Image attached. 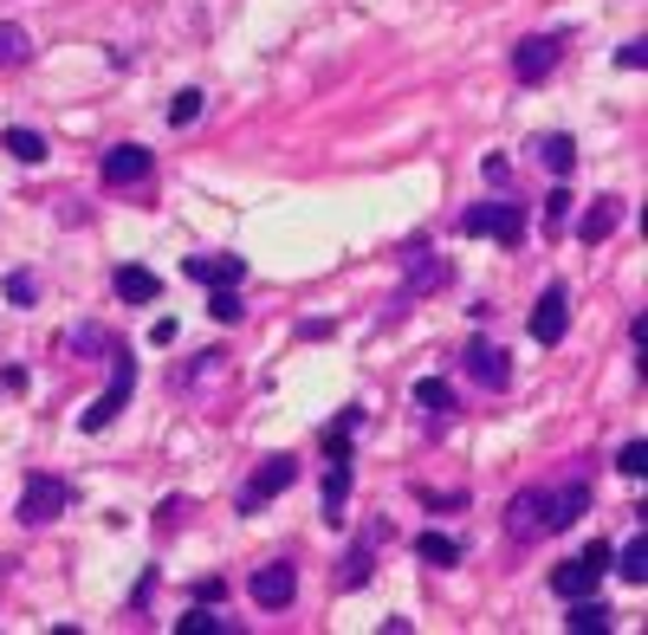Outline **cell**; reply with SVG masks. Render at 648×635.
I'll list each match as a JSON object with an SVG mask.
<instances>
[{"instance_id": "obj_1", "label": "cell", "mask_w": 648, "mask_h": 635, "mask_svg": "<svg viewBox=\"0 0 648 635\" xmlns=\"http://www.w3.org/2000/svg\"><path fill=\"white\" fill-rule=\"evenodd\" d=\"M130 396H137V356L124 351V344H111V383H104V396L78 416V428H84V434H104V428L130 409Z\"/></svg>"}, {"instance_id": "obj_2", "label": "cell", "mask_w": 648, "mask_h": 635, "mask_svg": "<svg viewBox=\"0 0 648 635\" xmlns=\"http://www.w3.org/2000/svg\"><path fill=\"white\" fill-rule=\"evenodd\" d=\"M72 506V487L59 480V474H33L26 487H20V506H13V519L20 525H53L59 512Z\"/></svg>"}, {"instance_id": "obj_3", "label": "cell", "mask_w": 648, "mask_h": 635, "mask_svg": "<svg viewBox=\"0 0 648 635\" xmlns=\"http://www.w3.org/2000/svg\"><path fill=\"white\" fill-rule=\"evenodd\" d=\"M447 285V267H441V253H434L429 240H409L402 247V305H416V298H429Z\"/></svg>"}, {"instance_id": "obj_4", "label": "cell", "mask_w": 648, "mask_h": 635, "mask_svg": "<svg viewBox=\"0 0 648 635\" xmlns=\"http://www.w3.org/2000/svg\"><path fill=\"white\" fill-rule=\"evenodd\" d=\"M461 234H493L500 247H519L525 240V214L512 208V202H474V208L461 214Z\"/></svg>"}, {"instance_id": "obj_5", "label": "cell", "mask_w": 648, "mask_h": 635, "mask_svg": "<svg viewBox=\"0 0 648 635\" xmlns=\"http://www.w3.org/2000/svg\"><path fill=\"white\" fill-rule=\"evenodd\" d=\"M292 480H298V461H292V454H273V461H260V467H253V480L240 487V512H260V506H273V499L286 494Z\"/></svg>"}, {"instance_id": "obj_6", "label": "cell", "mask_w": 648, "mask_h": 635, "mask_svg": "<svg viewBox=\"0 0 648 635\" xmlns=\"http://www.w3.org/2000/svg\"><path fill=\"white\" fill-rule=\"evenodd\" d=\"M558 53H565V39H552V33H532V39H519V46H512V78H519V84H538V78H552Z\"/></svg>"}, {"instance_id": "obj_7", "label": "cell", "mask_w": 648, "mask_h": 635, "mask_svg": "<svg viewBox=\"0 0 648 635\" xmlns=\"http://www.w3.org/2000/svg\"><path fill=\"white\" fill-rule=\"evenodd\" d=\"M545 499V532H571L577 519L590 512V487L583 480H565V487H538Z\"/></svg>"}, {"instance_id": "obj_8", "label": "cell", "mask_w": 648, "mask_h": 635, "mask_svg": "<svg viewBox=\"0 0 648 635\" xmlns=\"http://www.w3.org/2000/svg\"><path fill=\"white\" fill-rule=\"evenodd\" d=\"M505 538L512 545H538L545 538V499H538V487L505 499Z\"/></svg>"}, {"instance_id": "obj_9", "label": "cell", "mask_w": 648, "mask_h": 635, "mask_svg": "<svg viewBox=\"0 0 648 635\" xmlns=\"http://www.w3.org/2000/svg\"><path fill=\"white\" fill-rule=\"evenodd\" d=\"M565 331H571V292L565 285H545L538 305H532V338L538 344H558Z\"/></svg>"}, {"instance_id": "obj_10", "label": "cell", "mask_w": 648, "mask_h": 635, "mask_svg": "<svg viewBox=\"0 0 648 635\" xmlns=\"http://www.w3.org/2000/svg\"><path fill=\"white\" fill-rule=\"evenodd\" d=\"M247 597H253L260 610H286L292 597H298V565H260L253 583H247Z\"/></svg>"}, {"instance_id": "obj_11", "label": "cell", "mask_w": 648, "mask_h": 635, "mask_svg": "<svg viewBox=\"0 0 648 635\" xmlns=\"http://www.w3.org/2000/svg\"><path fill=\"white\" fill-rule=\"evenodd\" d=\"M461 363H467V376H474L480 389H505V383H512V356H505L500 344H487V338H474V344L461 351Z\"/></svg>"}, {"instance_id": "obj_12", "label": "cell", "mask_w": 648, "mask_h": 635, "mask_svg": "<svg viewBox=\"0 0 648 635\" xmlns=\"http://www.w3.org/2000/svg\"><path fill=\"white\" fill-rule=\"evenodd\" d=\"M182 273L215 292V285H240V280H247V260H240V253H189V260H182Z\"/></svg>"}, {"instance_id": "obj_13", "label": "cell", "mask_w": 648, "mask_h": 635, "mask_svg": "<svg viewBox=\"0 0 648 635\" xmlns=\"http://www.w3.org/2000/svg\"><path fill=\"white\" fill-rule=\"evenodd\" d=\"M149 175V149L144 143H117V149H104V182L111 189H130V182H144Z\"/></svg>"}, {"instance_id": "obj_14", "label": "cell", "mask_w": 648, "mask_h": 635, "mask_svg": "<svg viewBox=\"0 0 648 635\" xmlns=\"http://www.w3.org/2000/svg\"><path fill=\"white\" fill-rule=\"evenodd\" d=\"M596 583H603V570L590 565V558H571V565L552 570V590H558L565 603H577V597H596Z\"/></svg>"}, {"instance_id": "obj_15", "label": "cell", "mask_w": 648, "mask_h": 635, "mask_svg": "<svg viewBox=\"0 0 648 635\" xmlns=\"http://www.w3.org/2000/svg\"><path fill=\"white\" fill-rule=\"evenodd\" d=\"M616 227H623V202H616V195H603V202H590V208H583V220H577V234H583L590 247H603V240H610Z\"/></svg>"}, {"instance_id": "obj_16", "label": "cell", "mask_w": 648, "mask_h": 635, "mask_svg": "<svg viewBox=\"0 0 648 635\" xmlns=\"http://www.w3.org/2000/svg\"><path fill=\"white\" fill-rule=\"evenodd\" d=\"M117 298H124V305H156V298H162V280H156V273H149V267H117Z\"/></svg>"}, {"instance_id": "obj_17", "label": "cell", "mask_w": 648, "mask_h": 635, "mask_svg": "<svg viewBox=\"0 0 648 635\" xmlns=\"http://www.w3.org/2000/svg\"><path fill=\"white\" fill-rule=\"evenodd\" d=\"M0 149H7L13 162H46V137H39V131H26V124L0 131Z\"/></svg>"}, {"instance_id": "obj_18", "label": "cell", "mask_w": 648, "mask_h": 635, "mask_svg": "<svg viewBox=\"0 0 648 635\" xmlns=\"http://www.w3.org/2000/svg\"><path fill=\"white\" fill-rule=\"evenodd\" d=\"M416 558L434 565V570H454V565H461V545H454L447 532H422V538H416Z\"/></svg>"}, {"instance_id": "obj_19", "label": "cell", "mask_w": 648, "mask_h": 635, "mask_svg": "<svg viewBox=\"0 0 648 635\" xmlns=\"http://www.w3.org/2000/svg\"><path fill=\"white\" fill-rule=\"evenodd\" d=\"M26 59H33V33H26V26H13V20H0V71L26 66Z\"/></svg>"}, {"instance_id": "obj_20", "label": "cell", "mask_w": 648, "mask_h": 635, "mask_svg": "<svg viewBox=\"0 0 648 635\" xmlns=\"http://www.w3.org/2000/svg\"><path fill=\"white\" fill-rule=\"evenodd\" d=\"M344 494H351V461H331V474H325V519L331 525L344 519Z\"/></svg>"}, {"instance_id": "obj_21", "label": "cell", "mask_w": 648, "mask_h": 635, "mask_svg": "<svg viewBox=\"0 0 648 635\" xmlns=\"http://www.w3.org/2000/svg\"><path fill=\"white\" fill-rule=\"evenodd\" d=\"M610 565L623 570V583H648V538L636 532V538H629V545H623V552H616Z\"/></svg>"}, {"instance_id": "obj_22", "label": "cell", "mask_w": 648, "mask_h": 635, "mask_svg": "<svg viewBox=\"0 0 648 635\" xmlns=\"http://www.w3.org/2000/svg\"><path fill=\"white\" fill-rule=\"evenodd\" d=\"M577 635H596V630H610V603H596V597H577L571 603V616H565Z\"/></svg>"}, {"instance_id": "obj_23", "label": "cell", "mask_w": 648, "mask_h": 635, "mask_svg": "<svg viewBox=\"0 0 648 635\" xmlns=\"http://www.w3.org/2000/svg\"><path fill=\"white\" fill-rule=\"evenodd\" d=\"M571 214H577V195H571V189H565V182H558V189L545 195V234L558 240V234L571 227Z\"/></svg>"}, {"instance_id": "obj_24", "label": "cell", "mask_w": 648, "mask_h": 635, "mask_svg": "<svg viewBox=\"0 0 648 635\" xmlns=\"http://www.w3.org/2000/svg\"><path fill=\"white\" fill-rule=\"evenodd\" d=\"M538 162H545V169L565 182V175L577 169V143H571V137H545V143H538Z\"/></svg>"}, {"instance_id": "obj_25", "label": "cell", "mask_w": 648, "mask_h": 635, "mask_svg": "<svg viewBox=\"0 0 648 635\" xmlns=\"http://www.w3.org/2000/svg\"><path fill=\"white\" fill-rule=\"evenodd\" d=\"M416 402L434 409V416H447V409H454V389H447L441 376H422V383H416Z\"/></svg>"}, {"instance_id": "obj_26", "label": "cell", "mask_w": 648, "mask_h": 635, "mask_svg": "<svg viewBox=\"0 0 648 635\" xmlns=\"http://www.w3.org/2000/svg\"><path fill=\"white\" fill-rule=\"evenodd\" d=\"M208 311H215L220 325H240V318H247V305H240V292H234V285H215V298H208Z\"/></svg>"}, {"instance_id": "obj_27", "label": "cell", "mask_w": 648, "mask_h": 635, "mask_svg": "<svg viewBox=\"0 0 648 635\" xmlns=\"http://www.w3.org/2000/svg\"><path fill=\"white\" fill-rule=\"evenodd\" d=\"M363 583H370V552L357 545V552L338 565V590H363Z\"/></svg>"}, {"instance_id": "obj_28", "label": "cell", "mask_w": 648, "mask_h": 635, "mask_svg": "<svg viewBox=\"0 0 648 635\" xmlns=\"http://www.w3.org/2000/svg\"><path fill=\"white\" fill-rule=\"evenodd\" d=\"M202 104H208L202 91H175V98H169V124H175V131H182V124H195V117H202Z\"/></svg>"}, {"instance_id": "obj_29", "label": "cell", "mask_w": 648, "mask_h": 635, "mask_svg": "<svg viewBox=\"0 0 648 635\" xmlns=\"http://www.w3.org/2000/svg\"><path fill=\"white\" fill-rule=\"evenodd\" d=\"M215 630H227L220 616H208V610H189V616H175V635H215Z\"/></svg>"}, {"instance_id": "obj_30", "label": "cell", "mask_w": 648, "mask_h": 635, "mask_svg": "<svg viewBox=\"0 0 648 635\" xmlns=\"http://www.w3.org/2000/svg\"><path fill=\"white\" fill-rule=\"evenodd\" d=\"M66 344H72V351H111L117 338H111V331H98V325H78V331L66 338Z\"/></svg>"}, {"instance_id": "obj_31", "label": "cell", "mask_w": 648, "mask_h": 635, "mask_svg": "<svg viewBox=\"0 0 648 635\" xmlns=\"http://www.w3.org/2000/svg\"><path fill=\"white\" fill-rule=\"evenodd\" d=\"M616 467H623L629 480H643V474H648V447H643V441H629V447L616 454Z\"/></svg>"}, {"instance_id": "obj_32", "label": "cell", "mask_w": 648, "mask_h": 635, "mask_svg": "<svg viewBox=\"0 0 648 635\" xmlns=\"http://www.w3.org/2000/svg\"><path fill=\"white\" fill-rule=\"evenodd\" d=\"M7 298H13V305H33V298H39V280H33V273H7Z\"/></svg>"}, {"instance_id": "obj_33", "label": "cell", "mask_w": 648, "mask_h": 635, "mask_svg": "<svg viewBox=\"0 0 648 635\" xmlns=\"http://www.w3.org/2000/svg\"><path fill=\"white\" fill-rule=\"evenodd\" d=\"M480 175H487V182H505V189H512V162H505V156H487V162H480Z\"/></svg>"}, {"instance_id": "obj_34", "label": "cell", "mask_w": 648, "mask_h": 635, "mask_svg": "<svg viewBox=\"0 0 648 635\" xmlns=\"http://www.w3.org/2000/svg\"><path fill=\"white\" fill-rule=\"evenodd\" d=\"M616 66L643 71V66H648V46H643V39H629V46H623V53H616Z\"/></svg>"}]
</instances>
